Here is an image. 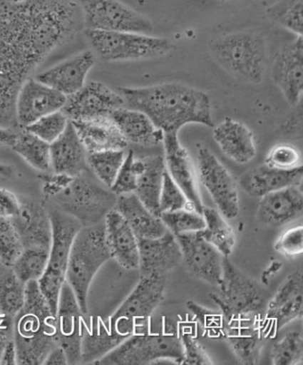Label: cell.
<instances>
[{
	"instance_id": "13",
	"label": "cell",
	"mask_w": 303,
	"mask_h": 365,
	"mask_svg": "<svg viewBox=\"0 0 303 365\" xmlns=\"http://www.w3.org/2000/svg\"><path fill=\"white\" fill-rule=\"evenodd\" d=\"M302 314L303 277L298 270L284 279L267 306L265 317L260 321L263 337L274 338L281 328L301 319Z\"/></svg>"
},
{
	"instance_id": "48",
	"label": "cell",
	"mask_w": 303,
	"mask_h": 365,
	"mask_svg": "<svg viewBox=\"0 0 303 365\" xmlns=\"http://www.w3.org/2000/svg\"><path fill=\"white\" fill-rule=\"evenodd\" d=\"M274 248L280 255L287 258H294L303 252V227H292L284 232L276 242Z\"/></svg>"
},
{
	"instance_id": "33",
	"label": "cell",
	"mask_w": 303,
	"mask_h": 365,
	"mask_svg": "<svg viewBox=\"0 0 303 365\" xmlns=\"http://www.w3.org/2000/svg\"><path fill=\"white\" fill-rule=\"evenodd\" d=\"M144 168L137 176L135 193L140 201L155 216L160 217V197L163 185L165 164L164 157L143 158Z\"/></svg>"
},
{
	"instance_id": "6",
	"label": "cell",
	"mask_w": 303,
	"mask_h": 365,
	"mask_svg": "<svg viewBox=\"0 0 303 365\" xmlns=\"http://www.w3.org/2000/svg\"><path fill=\"white\" fill-rule=\"evenodd\" d=\"M49 216L52 224L51 247L48 266L38 284L50 309L56 314L61 287L66 282L67 266L72 244L83 225L74 217L58 209L50 211Z\"/></svg>"
},
{
	"instance_id": "29",
	"label": "cell",
	"mask_w": 303,
	"mask_h": 365,
	"mask_svg": "<svg viewBox=\"0 0 303 365\" xmlns=\"http://www.w3.org/2000/svg\"><path fill=\"white\" fill-rule=\"evenodd\" d=\"M86 153L125 150L128 140L122 135L113 118L103 117L71 121Z\"/></svg>"
},
{
	"instance_id": "50",
	"label": "cell",
	"mask_w": 303,
	"mask_h": 365,
	"mask_svg": "<svg viewBox=\"0 0 303 365\" xmlns=\"http://www.w3.org/2000/svg\"><path fill=\"white\" fill-rule=\"evenodd\" d=\"M41 178L43 194L46 197H55L66 190L76 177L55 173L53 175H43Z\"/></svg>"
},
{
	"instance_id": "60",
	"label": "cell",
	"mask_w": 303,
	"mask_h": 365,
	"mask_svg": "<svg viewBox=\"0 0 303 365\" xmlns=\"http://www.w3.org/2000/svg\"><path fill=\"white\" fill-rule=\"evenodd\" d=\"M0 264H1V263H0Z\"/></svg>"
},
{
	"instance_id": "49",
	"label": "cell",
	"mask_w": 303,
	"mask_h": 365,
	"mask_svg": "<svg viewBox=\"0 0 303 365\" xmlns=\"http://www.w3.org/2000/svg\"><path fill=\"white\" fill-rule=\"evenodd\" d=\"M181 337L183 346V364L207 365L214 364L204 346L197 341V339L189 334H183Z\"/></svg>"
},
{
	"instance_id": "59",
	"label": "cell",
	"mask_w": 303,
	"mask_h": 365,
	"mask_svg": "<svg viewBox=\"0 0 303 365\" xmlns=\"http://www.w3.org/2000/svg\"><path fill=\"white\" fill-rule=\"evenodd\" d=\"M223 1H225V0H223Z\"/></svg>"
},
{
	"instance_id": "35",
	"label": "cell",
	"mask_w": 303,
	"mask_h": 365,
	"mask_svg": "<svg viewBox=\"0 0 303 365\" xmlns=\"http://www.w3.org/2000/svg\"><path fill=\"white\" fill-rule=\"evenodd\" d=\"M14 153L24 158L29 165L41 172H48L51 169L50 162V144L21 128L16 133L10 145Z\"/></svg>"
},
{
	"instance_id": "18",
	"label": "cell",
	"mask_w": 303,
	"mask_h": 365,
	"mask_svg": "<svg viewBox=\"0 0 303 365\" xmlns=\"http://www.w3.org/2000/svg\"><path fill=\"white\" fill-rule=\"evenodd\" d=\"M270 75L288 104L297 107L301 103L303 90L302 36H297L276 54Z\"/></svg>"
},
{
	"instance_id": "58",
	"label": "cell",
	"mask_w": 303,
	"mask_h": 365,
	"mask_svg": "<svg viewBox=\"0 0 303 365\" xmlns=\"http://www.w3.org/2000/svg\"><path fill=\"white\" fill-rule=\"evenodd\" d=\"M9 1H12L14 3H21V2L26 1V0H9Z\"/></svg>"
},
{
	"instance_id": "27",
	"label": "cell",
	"mask_w": 303,
	"mask_h": 365,
	"mask_svg": "<svg viewBox=\"0 0 303 365\" xmlns=\"http://www.w3.org/2000/svg\"><path fill=\"white\" fill-rule=\"evenodd\" d=\"M212 137L222 153L237 164H247L257 154L254 133L235 119L226 118L214 126Z\"/></svg>"
},
{
	"instance_id": "46",
	"label": "cell",
	"mask_w": 303,
	"mask_h": 365,
	"mask_svg": "<svg viewBox=\"0 0 303 365\" xmlns=\"http://www.w3.org/2000/svg\"><path fill=\"white\" fill-rule=\"evenodd\" d=\"M187 308L193 313L205 334L209 337L223 338L225 334H223V319L221 312H211L191 301L187 302Z\"/></svg>"
},
{
	"instance_id": "54",
	"label": "cell",
	"mask_w": 303,
	"mask_h": 365,
	"mask_svg": "<svg viewBox=\"0 0 303 365\" xmlns=\"http://www.w3.org/2000/svg\"><path fill=\"white\" fill-rule=\"evenodd\" d=\"M14 135H16V133L13 130L4 128L0 126V144L10 145L11 143L13 142Z\"/></svg>"
},
{
	"instance_id": "4",
	"label": "cell",
	"mask_w": 303,
	"mask_h": 365,
	"mask_svg": "<svg viewBox=\"0 0 303 365\" xmlns=\"http://www.w3.org/2000/svg\"><path fill=\"white\" fill-rule=\"evenodd\" d=\"M212 59L220 67L250 84L265 78L268 50L265 37L256 31H237L212 39L208 44Z\"/></svg>"
},
{
	"instance_id": "51",
	"label": "cell",
	"mask_w": 303,
	"mask_h": 365,
	"mask_svg": "<svg viewBox=\"0 0 303 365\" xmlns=\"http://www.w3.org/2000/svg\"><path fill=\"white\" fill-rule=\"evenodd\" d=\"M21 200L10 190L0 187V217L12 220L19 215Z\"/></svg>"
},
{
	"instance_id": "17",
	"label": "cell",
	"mask_w": 303,
	"mask_h": 365,
	"mask_svg": "<svg viewBox=\"0 0 303 365\" xmlns=\"http://www.w3.org/2000/svg\"><path fill=\"white\" fill-rule=\"evenodd\" d=\"M67 97L36 78H28L18 93L16 117L18 128H25L38 119L63 110Z\"/></svg>"
},
{
	"instance_id": "21",
	"label": "cell",
	"mask_w": 303,
	"mask_h": 365,
	"mask_svg": "<svg viewBox=\"0 0 303 365\" xmlns=\"http://www.w3.org/2000/svg\"><path fill=\"white\" fill-rule=\"evenodd\" d=\"M96 61V56L92 50H86L41 72L36 79L68 97L86 85Z\"/></svg>"
},
{
	"instance_id": "36",
	"label": "cell",
	"mask_w": 303,
	"mask_h": 365,
	"mask_svg": "<svg viewBox=\"0 0 303 365\" xmlns=\"http://www.w3.org/2000/svg\"><path fill=\"white\" fill-rule=\"evenodd\" d=\"M26 284L12 269L0 274V314L13 318L24 308Z\"/></svg>"
},
{
	"instance_id": "42",
	"label": "cell",
	"mask_w": 303,
	"mask_h": 365,
	"mask_svg": "<svg viewBox=\"0 0 303 365\" xmlns=\"http://www.w3.org/2000/svg\"><path fill=\"white\" fill-rule=\"evenodd\" d=\"M68 123H70V119L63 110H59L44 115L25 129L46 143L51 144L63 135Z\"/></svg>"
},
{
	"instance_id": "41",
	"label": "cell",
	"mask_w": 303,
	"mask_h": 365,
	"mask_svg": "<svg viewBox=\"0 0 303 365\" xmlns=\"http://www.w3.org/2000/svg\"><path fill=\"white\" fill-rule=\"evenodd\" d=\"M160 218L175 236L183 233L198 232L205 227L203 215L194 210L181 209L175 212H162Z\"/></svg>"
},
{
	"instance_id": "10",
	"label": "cell",
	"mask_w": 303,
	"mask_h": 365,
	"mask_svg": "<svg viewBox=\"0 0 303 365\" xmlns=\"http://www.w3.org/2000/svg\"><path fill=\"white\" fill-rule=\"evenodd\" d=\"M55 197L60 211L74 217L86 227L102 222L114 209L118 196L78 176Z\"/></svg>"
},
{
	"instance_id": "7",
	"label": "cell",
	"mask_w": 303,
	"mask_h": 365,
	"mask_svg": "<svg viewBox=\"0 0 303 365\" xmlns=\"http://www.w3.org/2000/svg\"><path fill=\"white\" fill-rule=\"evenodd\" d=\"M86 38L96 56L111 63L154 59L174 48L170 39L135 32L86 30Z\"/></svg>"
},
{
	"instance_id": "45",
	"label": "cell",
	"mask_w": 303,
	"mask_h": 365,
	"mask_svg": "<svg viewBox=\"0 0 303 365\" xmlns=\"http://www.w3.org/2000/svg\"><path fill=\"white\" fill-rule=\"evenodd\" d=\"M265 165L281 170L297 168L302 165V155L297 148L290 144H279L267 155Z\"/></svg>"
},
{
	"instance_id": "38",
	"label": "cell",
	"mask_w": 303,
	"mask_h": 365,
	"mask_svg": "<svg viewBox=\"0 0 303 365\" xmlns=\"http://www.w3.org/2000/svg\"><path fill=\"white\" fill-rule=\"evenodd\" d=\"M266 13L273 23L297 36H302L303 0H276Z\"/></svg>"
},
{
	"instance_id": "3",
	"label": "cell",
	"mask_w": 303,
	"mask_h": 365,
	"mask_svg": "<svg viewBox=\"0 0 303 365\" xmlns=\"http://www.w3.org/2000/svg\"><path fill=\"white\" fill-rule=\"evenodd\" d=\"M13 329L17 364H43L48 353L59 346L56 314L42 294L38 281L26 284L24 306L14 317Z\"/></svg>"
},
{
	"instance_id": "20",
	"label": "cell",
	"mask_w": 303,
	"mask_h": 365,
	"mask_svg": "<svg viewBox=\"0 0 303 365\" xmlns=\"http://www.w3.org/2000/svg\"><path fill=\"white\" fill-rule=\"evenodd\" d=\"M165 290L164 274L140 277L135 288L114 313L135 321L140 332L145 334L151 314L163 301Z\"/></svg>"
},
{
	"instance_id": "52",
	"label": "cell",
	"mask_w": 303,
	"mask_h": 365,
	"mask_svg": "<svg viewBox=\"0 0 303 365\" xmlns=\"http://www.w3.org/2000/svg\"><path fill=\"white\" fill-rule=\"evenodd\" d=\"M43 364L45 365H64L68 364L66 354L60 346H56L46 356Z\"/></svg>"
},
{
	"instance_id": "43",
	"label": "cell",
	"mask_w": 303,
	"mask_h": 365,
	"mask_svg": "<svg viewBox=\"0 0 303 365\" xmlns=\"http://www.w3.org/2000/svg\"><path fill=\"white\" fill-rule=\"evenodd\" d=\"M24 251L19 235L11 220L0 217V263L12 267Z\"/></svg>"
},
{
	"instance_id": "31",
	"label": "cell",
	"mask_w": 303,
	"mask_h": 365,
	"mask_svg": "<svg viewBox=\"0 0 303 365\" xmlns=\"http://www.w3.org/2000/svg\"><path fill=\"white\" fill-rule=\"evenodd\" d=\"M111 118L128 140L143 147H155L163 143L165 133L143 111L135 108H118Z\"/></svg>"
},
{
	"instance_id": "25",
	"label": "cell",
	"mask_w": 303,
	"mask_h": 365,
	"mask_svg": "<svg viewBox=\"0 0 303 365\" xmlns=\"http://www.w3.org/2000/svg\"><path fill=\"white\" fill-rule=\"evenodd\" d=\"M103 223L111 259L125 269H138V240L124 217L113 209L107 213Z\"/></svg>"
},
{
	"instance_id": "14",
	"label": "cell",
	"mask_w": 303,
	"mask_h": 365,
	"mask_svg": "<svg viewBox=\"0 0 303 365\" xmlns=\"http://www.w3.org/2000/svg\"><path fill=\"white\" fill-rule=\"evenodd\" d=\"M81 307L67 282L61 287L56 314L57 342L66 354L68 364H79L82 360V341L86 324Z\"/></svg>"
},
{
	"instance_id": "26",
	"label": "cell",
	"mask_w": 303,
	"mask_h": 365,
	"mask_svg": "<svg viewBox=\"0 0 303 365\" xmlns=\"http://www.w3.org/2000/svg\"><path fill=\"white\" fill-rule=\"evenodd\" d=\"M303 211L301 186L284 187L261 197L257 219L266 226L279 227L300 218Z\"/></svg>"
},
{
	"instance_id": "37",
	"label": "cell",
	"mask_w": 303,
	"mask_h": 365,
	"mask_svg": "<svg viewBox=\"0 0 303 365\" xmlns=\"http://www.w3.org/2000/svg\"><path fill=\"white\" fill-rule=\"evenodd\" d=\"M49 251L42 248L24 249L10 269L24 284L38 281L48 266Z\"/></svg>"
},
{
	"instance_id": "19",
	"label": "cell",
	"mask_w": 303,
	"mask_h": 365,
	"mask_svg": "<svg viewBox=\"0 0 303 365\" xmlns=\"http://www.w3.org/2000/svg\"><path fill=\"white\" fill-rule=\"evenodd\" d=\"M165 169L168 175L193 205L195 211L202 215V203L197 186V175L188 150L182 145L178 133H165L163 143Z\"/></svg>"
},
{
	"instance_id": "30",
	"label": "cell",
	"mask_w": 303,
	"mask_h": 365,
	"mask_svg": "<svg viewBox=\"0 0 303 365\" xmlns=\"http://www.w3.org/2000/svg\"><path fill=\"white\" fill-rule=\"evenodd\" d=\"M88 153L70 120L63 135L50 144V162L56 173L78 177L86 170Z\"/></svg>"
},
{
	"instance_id": "8",
	"label": "cell",
	"mask_w": 303,
	"mask_h": 365,
	"mask_svg": "<svg viewBox=\"0 0 303 365\" xmlns=\"http://www.w3.org/2000/svg\"><path fill=\"white\" fill-rule=\"evenodd\" d=\"M181 337L175 334H135L93 364L143 365L183 364Z\"/></svg>"
},
{
	"instance_id": "47",
	"label": "cell",
	"mask_w": 303,
	"mask_h": 365,
	"mask_svg": "<svg viewBox=\"0 0 303 365\" xmlns=\"http://www.w3.org/2000/svg\"><path fill=\"white\" fill-rule=\"evenodd\" d=\"M133 159H135V154L133 150H129V153L125 154V160L123 162L113 186L111 187V192L116 196L133 193L136 190L137 175L133 169Z\"/></svg>"
},
{
	"instance_id": "2",
	"label": "cell",
	"mask_w": 303,
	"mask_h": 365,
	"mask_svg": "<svg viewBox=\"0 0 303 365\" xmlns=\"http://www.w3.org/2000/svg\"><path fill=\"white\" fill-rule=\"evenodd\" d=\"M118 92L125 106L143 111L164 133H179L189 124L215 126L210 96L202 90L170 82Z\"/></svg>"
},
{
	"instance_id": "34",
	"label": "cell",
	"mask_w": 303,
	"mask_h": 365,
	"mask_svg": "<svg viewBox=\"0 0 303 365\" xmlns=\"http://www.w3.org/2000/svg\"><path fill=\"white\" fill-rule=\"evenodd\" d=\"M205 227L200 231L201 237L217 249L223 257H228L232 254L236 245L235 233L228 222H226L218 210L207 207L202 210Z\"/></svg>"
},
{
	"instance_id": "28",
	"label": "cell",
	"mask_w": 303,
	"mask_h": 365,
	"mask_svg": "<svg viewBox=\"0 0 303 365\" xmlns=\"http://www.w3.org/2000/svg\"><path fill=\"white\" fill-rule=\"evenodd\" d=\"M302 178V165L294 169L281 170L265 164L245 173L241 176L240 184L245 192L261 198L284 187L301 186Z\"/></svg>"
},
{
	"instance_id": "22",
	"label": "cell",
	"mask_w": 303,
	"mask_h": 365,
	"mask_svg": "<svg viewBox=\"0 0 303 365\" xmlns=\"http://www.w3.org/2000/svg\"><path fill=\"white\" fill-rule=\"evenodd\" d=\"M137 240L140 277L153 274H165L178 267L183 262L178 238L168 230L160 237Z\"/></svg>"
},
{
	"instance_id": "16",
	"label": "cell",
	"mask_w": 303,
	"mask_h": 365,
	"mask_svg": "<svg viewBox=\"0 0 303 365\" xmlns=\"http://www.w3.org/2000/svg\"><path fill=\"white\" fill-rule=\"evenodd\" d=\"M183 261L191 274L214 287H219L222 277L223 256L205 241L198 232L179 234Z\"/></svg>"
},
{
	"instance_id": "55",
	"label": "cell",
	"mask_w": 303,
	"mask_h": 365,
	"mask_svg": "<svg viewBox=\"0 0 303 365\" xmlns=\"http://www.w3.org/2000/svg\"><path fill=\"white\" fill-rule=\"evenodd\" d=\"M13 320V318L0 314V332L4 331H12Z\"/></svg>"
},
{
	"instance_id": "32",
	"label": "cell",
	"mask_w": 303,
	"mask_h": 365,
	"mask_svg": "<svg viewBox=\"0 0 303 365\" xmlns=\"http://www.w3.org/2000/svg\"><path fill=\"white\" fill-rule=\"evenodd\" d=\"M115 210L124 217L137 240L157 238L167 232L160 217L155 216L148 210L135 193L118 196Z\"/></svg>"
},
{
	"instance_id": "44",
	"label": "cell",
	"mask_w": 303,
	"mask_h": 365,
	"mask_svg": "<svg viewBox=\"0 0 303 365\" xmlns=\"http://www.w3.org/2000/svg\"><path fill=\"white\" fill-rule=\"evenodd\" d=\"M181 209L194 210L195 211L193 205L187 200L185 195L176 185L165 169L160 197V213L178 211Z\"/></svg>"
},
{
	"instance_id": "57",
	"label": "cell",
	"mask_w": 303,
	"mask_h": 365,
	"mask_svg": "<svg viewBox=\"0 0 303 365\" xmlns=\"http://www.w3.org/2000/svg\"><path fill=\"white\" fill-rule=\"evenodd\" d=\"M14 170L10 165L0 164V175L11 177L13 175Z\"/></svg>"
},
{
	"instance_id": "24",
	"label": "cell",
	"mask_w": 303,
	"mask_h": 365,
	"mask_svg": "<svg viewBox=\"0 0 303 365\" xmlns=\"http://www.w3.org/2000/svg\"><path fill=\"white\" fill-rule=\"evenodd\" d=\"M261 319V316H247L223 323V338L241 364H258L263 339Z\"/></svg>"
},
{
	"instance_id": "53",
	"label": "cell",
	"mask_w": 303,
	"mask_h": 365,
	"mask_svg": "<svg viewBox=\"0 0 303 365\" xmlns=\"http://www.w3.org/2000/svg\"><path fill=\"white\" fill-rule=\"evenodd\" d=\"M1 365H14L17 364V351L16 346L14 341H9L3 349L1 359H0Z\"/></svg>"
},
{
	"instance_id": "39",
	"label": "cell",
	"mask_w": 303,
	"mask_h": 365,
	"mask_svg": "<svg viewBox=\"0 0 303 365\" xmlns=\"http://www.w3.org/2000/svg\"><path fill=\"white\" fill-rule=\"evenodd\" d=\"M125 158V150L88 153L86 163L97 178L111 189Z\"/></svg>"
},
{
	"instance_id": "23",
	"label": "cell",
	"mask_w": 303,
	"mask_h": 365,
	"mask_svg": "<svg viewBox=\"0 0 303 365\" xmlns=\"http://www.w3.org/2000/svg\"><path fill=\"white\" fill-rule=\"evenodd\" d=\"M19 235L24 249L42 248L50 250L52 224L49 212L41 202L21 200L19 215L11 220Z\"/></svg>"
},
{
	"instance_id": "56",
	"label": "cell",
	"mask_w": 303,
	"mask_h": 365,
	"mask_svg": "<svg viewBox=\"0 0 303 365\" xmlns=\"http://www.w3.org/2000/svg\"><path fill=\"white\" fill-rule=\"evenodd\" d=\"M10 331H4L0 332V359H1L2 352L6 342L9 341V337Z\"/></svg>"
},
{
	"instance_id": "5",
	"label": "cell",
	"mask_w": 303,
	"mask_h": 365,
	"mask_svg": "<svg viewBox=\"0 0 303 365\" xmlns=\"http://www.w3.org/2000/svg\"><path fill=\"white\" fill-rule=\"evenodd\" d=\"M111 259L104 223L82 227L72 244L66 282L73 291L84 314H88V292L93 278L101 267Z\"/></svg>"
},
{
	"instance_id": "9",
	"label": "cell",
	"mask_w": 303,
	"mask_h": 365,
	"mask_svg": "<svg viewBox=\"0 0 303 365\" xmlns=\"http://www.w3.org/2000/svg\"><path fill=\"white\" fill-rule=\"evenodd\" d=\"M218 294L210 298L221 310L223 323L240 317L261 316L265 291L237 269L228 257L222 259V277Z\"/></svg>"
},
{
	"instance_id": "15",
	"label": "cell",
	"mask_w": 303,
	"mask_h": 365,
	"mask_svg": "<svg viewBox=\"0 0 303 365\" xmlns=\"http://www.w3.org/2000/svg\"><path fill=\"white\" fill-rule=\"evenodd\" d=\"M125 107L120 93L103 83L86 82L74 95L67 97L63 110L71 121L111 117L118 108Z\"/></svg>"
},
{
	"instance_id": "1",
	"label": "cell",
	"mask_w": 303,
	"mask_h": 365,
	"mask_svg": "<svg viewBox=\"0 0 303 365\" xmlns=\"http://www.w3.org/2000/svg\"><path fill=\"white\" fill-rule=\"evenodd\" d=\"M83 26L81 5L75 0H0L1 128H18L16 103L21 86Z\"/></svg>"
},
{
	"instance_id": "11",
	"label": "cell",
	"mask_w": 303,
	"mask_h": 365,
	"mask_svg": "<svg viewBox=\"0 0 303 365\" xmlns=\"http://www.w3.org/2000/svg\"><path fill=\"white\" fill-rule=\"evenodd\" d=\"M81 9L86 30L148 35L153 31L147 17L118 0H82Z\"/></svg>"
},
{
	"instance_id": "40",
	"label": "cell",
	"mask_w": 303,
	"mask_h": 365,
	"mask_svg": "<svg viewBox=\"0 0 303 365\" xmlns=\"http://www.w3.org/2000/svg\"><path fill=\"white\" fill-rule=\"evenodd\" d=\"M272 364L294 365L302 364L303 361V338L298 331H291L275 344L270 350Z\"/></svg>"
},
{
	"instance_id": "12",
	"label": "cell",
	"mask_w": 303,
	"mask_h": 365,
	"mask_svg": "<svg viewBox=\"0 0 303 365\" xmlns=\"http://www.w3.org/2000/svg\"><path fill=\"white\" fill-rule=\"evenodd\" d=\"M197 168L198 178L220 213L226 219L237 218L240 212L239 190L229 170L207 148L197 151Z\"/></svg>"
}]
</instances>
